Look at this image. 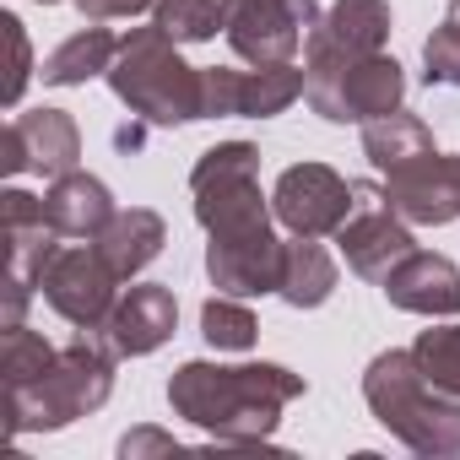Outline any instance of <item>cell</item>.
<instances>
[{"label": "cell", "mask_w": 460, "mask_h": 460, "mask_svg": "<svg viewBox=\"0 0 460 460\" xmlns=\"http://www.w3.org/2000/svg\"><path fill=\"white\" fill-rule=\"evenodd\" d=\"M304 390V374L282 363H184L168 379V406L227 449H261Z\"/></svg>", "instance_id": "1"}, {"label": "cell", "mask_w": 460, "mask_h": 460, "mask_svg": "<svg viewBox=\"0 0 460 460\" xmlns=\"http://www.w3.org/2000/svg\"><path fill=\"white\" fill-rule=\"evenodd\" d=\"M109 87L141 125L206 119V76L195 66H184L179 39L157 22L119 39V55L109 66Z\"/></svg>", "instance_id": "2"}, {"label": "cell", "mask_w": 460, "mask_h": 460, "mask_svg": "<svg viewBox=\"0 0 460 460\" xmlns=\"http://www.w3.org/2000/svg\"><path fill=\"white\" fill-rule=\"evenodd\" d=\"M114 347L98 341V331H76L66 347H55V363L28 385L6 395V433H55L76 417L98 411L114 390Z\"/></svg>", "instance_id": "3"}, {"label": "cell", "mask_w": 460, "mask_h": 460, "mask_svg": "<svg viewBox=\"0 0 460 460\" xmlns=\"http://www.w3.org/2000/svg\"><path fill=\"white\" fill-rule=\"evenodd\" d=\"M363 401L411 455H460V395L438 390L411 352H379L363 374Z\"/></svg>", "instance_id": "4"}, {"label": "cell", "mask_w": 460, "mask_h": 460, "mask_svg": "<svg viewBox=\"0 0 460 460\" xmlns=\"http://www.w3.org/2000/svg\"><path fill=\"white\" fill-rule=\"evenodd\" d=\"M190 195H195V222L206 227L211 244L271 234L277 211L261 195V146L250 141H217L211 152H200L190 168Z\"/></svg>", "instance_id": "5"}, {"label": "cell", "mask_w": 460, "mask_h": 460, "mask_svg": "<svg viewBox=\"0 0 460 460\" xmlns=\"http://www.w3.org/2000/svg\"><path fill=\"white\" fill-rule=\"evenodd\" d=\"M304 98L331 125H368L395 114L406 98V71L379 55H304Z\"/></svg>", "instance_id": "6"}, {"label": "cell", "mask_w": 460, "mask_h": 460, "mask_svg": "<svg viewBox=\"0 0 460 460\" xmlns=\"http://www.w3.org/2000/svg\"><path fill=\"white\" fill-rule=\"evenodd\" d=\"M336 244H341L347 271H358L363 282H385L390 266H401L417 250L411 222L390 206L385 184H374V179H352V211L336 227Z\"/></svg>", "instance_id": "7"}, {"label": "cell", "mask_w": 460, "mask_h": 460, "mask_svg": "<svg viewBox=\"0 0 460 460\" xmlns=\"http://www.w3.org/2000/svg\"><path fill=\"white\" fill-rule=\"evenodd\" d=\"M39 293H44V304H49L60 320H71L76 331H98V336H103L114 304H119V277L109 271V261H103L98 244L87 239V244H60V250L49 255V266H44V277H39Z\"/></svg>", "instance_id": "8"}, {"label": "cell", "mask_w": 460, "mask_h": 460, "mask_svg": "<svg viewBox=\"0 0 460 460\" xmlns=\"http://www.w3.org/2000/svg\"><path fill=\"white\" fill-rule=\"evenodd\" d=\"M314 22H320L314 0H234L227 44L250 66H293Z\"/></svg>", "instance_id": "9"}, {"label": "cell", "mask_w": 460, "mask_h": 460, "mask_svg": "<svg viewBox=\"0 0 460 460\" xmlns=\"http://www.w3.org/2000/svg\"><path fill=\"white\" fill-rule=\"evenodd\" d=\"M271 211L293 239H336V227L352 211V184L325 163H293L271 190Z\"/></svg>", "instance_id": "10"}, {"label": "cell", "mask_w": 460, "mask_h": 460, "mask_svg": "<svg viewBox=\"0 0 460 460\" xmlns=\"http://www.w3.org/2000/svg\"><path fill=\"white\" fill-rule=\"evenodd\" d=\"M206 76V119H271L282 109H293L304 98V71L298 66H255V71H227V66H211L200 71Z\"/></svg>", "instance_id": "11"}, {"label": "cell", "mask_w": 460, "mask_h": 460, "mask_svg": "<svg viewBox=\"0 0 460 460\" xmlns=\"http://www.w3.org/2000/svg\"><path fill=\"white\" fill-rule=\"evenodd\" d=\"M82 157V130L66 109H33L6 125V146H0V168L6 173H44L60 179Z\"/></svg>", "instance_id": "12"}, {"label": "cell", "mask_w": 460, "mask_h": 460, "mask_svg": "<svg viewBox=\"0 0 460 460\" xmlns=\"http://www.w3.org/2000/svg\"><path fill=\"white\" fill-rule=\"evenodd\" d=\"M385 195L390 206L417 222V227H444L460 217V157L449 152H428V157H411L406 168L385 173Z\"/></svg>", "instance_id": "13"}, {"label": "cell", "mask_w": 460, "mask_h": 460, "mask_svg": "<svg viewBox=\"0 0 460 460\" xmlns=\"http://www.w3.org/2000/svg\"><path fill=\"white\" fill-rule=\"evenodd\" d=\"M0 239H6V277L39 288L49 255L60 250V227L49 222L44 200L28 190H6L0 195Z\"/></svg>", "instance_id": "14"}, {"label": "cell", "mask_w": 460, "mask_h": 460, "mask_svg": "<svg viewBox=\"0 0 460 460\" xmlns=\"http://www.w3.org/2000/svg\"><path fill=\"white\" fill-rule=\"evenodd\" d=\"M173 325H179V298H173V288H163V282H136L130 293H119V304H114V314H109V325H103V341H109L119 358H146V352H157V347L173 336Z\"/></svg>", "instance_id": "15"}, {"label": "cell", "mask_w": 460, "mask_h": 460, "mask_svg": "<svg viewBox=\"0 0 460 460\" xmlns=\"http://www.w3.org/2000/svg\"><path fill=\"white\" fill-rule=\"evenodd\" d=\"M385 298L406 314H428V320H444V314H460V266L449 255H433V250H411L401 266H390V277L379 282Z\"/></svg>", "instance_id": "16"}, {"label": "cell", "mask_w": 460, "mask_h": 460, "mask_svg": "<svg viewBox=\"0 0 460 460\" xmlns=\"http://www.w3.org/2000/svg\"><path fill=\"white\" fill-rule=\"evenodd\" d=\"M390 0H336L304 39V55H379L390 44Z\"/></svg>", "instance_id": "17"}, {"label": "cell", "mask_w": 460, "mask_h": 460, "mask_svg": "<svg viewBox=\"0 0 460 460\" xmlns=\"http://www.w3.org/2000/svg\"><path fill=\"white\" fill-rule=\"evenodd\" d=\"M93 244H98V255L109 261V271H114L119 282H130V277H141V271L163 255L168 227H163V217H157L152 206H125V211L109 217V227H103Z\"/></svg>", "instance_id": "18"}, {"label": "cell", "mask_w": 460, "mask_h": 460, "mask_svg": "<svg viewBox=\"0 0 460 460\" xmlns=\"http://www.w3.org/2000/svg\"><path fill=\"white\" fill-rule=\"evenodd\" d=\"M44 211H49V222L60 227V239H98L119 206H114V195H109V184H103V179H93V173L71 168V173L49 179Z\"/></svg>", "instance_id": "19"}, {"label": "cell", "mask_w": 460, "mask_h": 460, "mask_svg": "<svg viewBox=\"0 0 460 460\" xmlns=\"http://www.w3.org/2000/svg\"><path fill=\"white\" fill-rule=\"evenodd\" d=\"M277 293L293 304V309H320L331 293H336V261L325 255L320 239H293L282 244V282Z\"/></svg>", "instance_id": "20"}, {"label": "cell", "mask_w": 460, "mask_h": 460, "mask_svg": "<svg viewBox=\"0 0 460 460\" xmlns=\"http://www.w3.org/2000/svg\"><path fill=\"white\" fill-rule=\"evenodd\" d=\"M428 152H438V146H433V130L417 114L395 109V114H379V119L363 125V157L379 173H395V168H406L411 157H428Z\"/></svg>", "instance_id": "21"}, {"label": "cell", "mask_w": 460, "mask_h": 460, "mask_svg": "<svg viewBox=\"0 0 460 460\" xmlns=\"http://www.w3.org/2000/svg\"><path fill=\"white\" fill-rule=\"evenodd\" d=\"M114 55H119V39H114L109 28H82V33H71V39L44 60L39 76H44L49 87H82L87 76H109Z\"/></svg>", "instance_id": "22"}, {"label": "cell", "mask_w": 460, "mask_h": 460, "mask_svg": "<svg viewBox=\"0 0 460 460\" xmlns=\"http://www.w3.org/2000/svg\"><path fill=\"white\" fill-rule=\"evenodd\" d=\"M227 12H234V0H157L152 22L168 28L179 44H206L227 33Z\"/></svg>", "instance_id": "23"}, {"label": "cell", "mask_w": 460, "mask_h": 460, "mask_svg": "<svg viewBox=\"0 0 460 460\" xmlns=\"http://www.w3.org/2000/svg\"><path fill=\"white\" fill-rule=\"evenodd\" d=\"M49 363H55V347H49L39 331L6 325V336H0V385H6V395H12V390H28Z\"/></svg>", "instance_id": "24"}, {"label": "cell", "mask_w": 460, "mask_h": 460, "mask_svg": "<svg viewBox=\"0 0 460 460\" xmlns=\"http://www.w3.org/2000/svg\"><path fill=\"white\" fill-rule=\"evenodd\" d=\"M200 336H206L217 352H250L255 336H261V325H255V314H250L239 298L217 293V298H206V309H200Z\"/></svg>", "instance_id": "25"}, {"label": "cell", "mask_w": 460, "mask_h": 460, "mask_svg": "<svg viewBox=\"0 0 460 460\" xmlns=\"http://www.w3.org/2000/svg\"><path fill=\"white\" fill-rule=\"evenodd\" d=\"M411 358H417V368H422L438 390L460 395V325H433V331H422V336L411 341Z\"/></svg>", "instance_id": "26"}, {"label": "cell", "mask_w": 460, "mask_h": 460, "mask_svg": "<svg viewBox=\"0 0 460 460\" xmlns=\"http://www.w3.org/2000/svg\"><path fill=\"white\" fill-rule=\"evenodd\" d=\"M422 66L433 87H460V0L449 6V17L433 28V39L422 44Z\"/></svg>", "instance_id": "27"}, {"label": "cell", "mask_w": 460, "mask_h": 460, "mask_svg": "<svg viewBox=\"0 0 460 460\" xmlns=\"http://www.w3.org/2000/svg\"><path fill=\"white\" fill-rule=\"evenodd\" d=\"M0 33H6V55H12V71H6V103L17 109L22 93H28V76H33V49H28V33H22V22H17L12 12L0 17Z\"/></svg>", "instance_id": "28"}, {"label": "cell", "mask_w": 460, "mask_h": 460, "mask_svg": "<svg viewBox=\"0 0 460 460\" xmlns=\"http://www.w3.org/2000/svg\"><path fill=\"white\" fill-rule=\"evenodd\" d=\"M76 12L93 17V22H109V17H141V12H157V0H76Z\"/></svg>", "instance_id": "29"}, {"label": "cell", "mask_w": 460, "mask_h": 460, "mask_svg": "<svg viewBox=\"0 0 460 460\" xmlns=\"http://www.w3.org/2000/svg\"><path fill=\"white\" fill-rule=\"evenodd\" d=\"M141 449H163V455H168V449H179V444H173L168 433H157V428H141V433H125V438H119V455H125V460H136Z\"/></svg>", "instance_id": "30"}, {"label": "cell", "mask_w": 460, "mask_h": 460, "mask_svg": "<svg viewBox=\"0 0 460 460\" xmlns=\"http://www.w3.org/2000/svg\"><path fill=\"white\" fill-rule=\"evenodd\" d=\"M39 6H55V0H39Z\"/></svg>", "instance_id": "31"}]
</instances>
